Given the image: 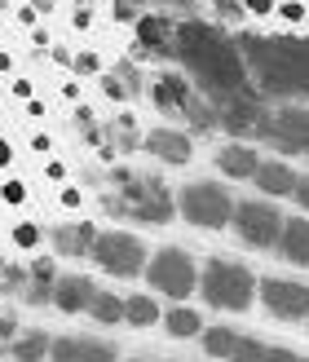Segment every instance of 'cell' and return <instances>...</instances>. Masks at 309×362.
I'll return each mask as SVG.
<instances>
[{"instance_id": "obj_1", "label": "cell", "mask_w": 309, "mask_h": 362, "mask_svg": "<svg viewBox=\"0 0 309 362\" xmlns=\"http://www.w3.org/2000/svg\"><path fill=\"white\" fill-rule=\"evenodd\" d=\"M177 45H181V53H186L190 71H194V76L204 80L208 88H230L234 98H239V93H247L243 58H239V53H234V49L221 40V35L212 31V27H199V23L181 27Z\"/></svg>"}, {"instance_id": "obj_2", "label": "cell", "mask_w": 309, "mask_h": 362, "mask_svg": "<svg viewBox=\"0 0 309 362\" xmlns=\"http://www.w3.org/2000/svg\"><path fill=\"white\" fill-rule=\"evenodd\" d=\"M115 181L124 186L119 199H106V208L115 212H133L137 221H168L173 216V194L163 181L155 177H129V173H115Z\"/></svg>"}, {"instance_id": "obj_3", "label": "cell", "mask_w": 309, "mask_h": 362, "mask_svg": "<svg viewBox=\"0 0 309 362\" xmlns=\"http://www.w3.org/2000/svg\"><path fill=\"white\" fill-rule=\"evenodd\" d=\"M199 287H204V296L208 305H216V310H247L252 305V274L243 265H234V261H212L204 269V279H199Z\"/></svg>"}, {"instance_id": "obj_4", "label": "cell", "mask_w": 309, "mask_h": 362, "mask_svg": "<svg viewBox=\"0 0 309 362\" xmlns=\"http://www.w3.org/2000/svg\"><path fill=\"white\" fill-rule=\"evenodd\" d=\"M181 216L190 226H204V230H221L226 221H234V204L221 186L212 181H194V186L181 190Z\"/></svg>"}, {"instance_id": "obj_5", "label": "cell", "mask_w": 309, "mask_h": 362, "mask_svg": "<svg viewBox=\"0 0 309 362\" xmlns=\"http://www.w3.org/2000/svg\"><path fill=\"white\" fill-rule=\"evenodd\" d=\"M146 279H151V287H155V292H163V296H177V300H186V296L194 292V287H199L194 261H190L181 247H163V252H155V257H151V265H146Z\"/></svg>"}, {"instance_id": "obj_6", "label": "cell", "mask_w": 309, "mask_h": 362, "mask_svg": "<svg viewBox=\"0 0 309 362\" xmlns=\"http://www.w3.org/2000/svg\"><path fill=\"white\" fill-rule=\"evenodd\" d=\"M93 261L106 269V274L133 279V274L146 269V247H141L133 234H124V230H106V234H98V243H93Z\"/></svg>"}, {"instance_id": "obj_7", "label": "cell", "mask_w": 309, "mask_h": 362, "mask_svg": "<svg viewBox=\"0 0 309 362\" xmlns=\"http://www.w3.org/2000/svg\"><path fill=\"white\" fill-rule=\"evenodd\" d=\"M234 230L252 247H274L279 234H283V216L269 204H239L234 208Z\"/></svg>"}, {"instance_id": "obj_8", "label": "cell", "mask_w": 309, "mask_h": 362, "mask_svg": "<svg viewBox=\"0 0 309 362\" xmlns=\"http://www.w3.org/2000/svg\"><path fill=\"white\" fill-rule=\"evenodd\" d=\"M261 300H265V310L274 318H287V322H296V318L309 314V287H301V283L265 279L261 283Z\"/></svg>"}, {"instance_id": "obj_9", "label": "cell", "mask_w": 309, "mask_h": 362, "mask_svg": "<svg viewBox=\"0 0 309 362\" xmlns=\"http://www.w3.org/2000/svg\"><path fill=\"white\" fill-rule=\"evenodd\" d=\"M261 133L283 151H309V111H296L287 106L274 119H261Z\"/></svg>"}, {"instance_id": "obj_10", "label": "cell", "mask_w": 309, "mask_h": 362, "mask_svg": "<svg viewBox=\"0 0 309 362\" xmlns=\"http://www.w3.org/2000/svg\"><path fill=\"white\" fill-rule=\"evenodd\" d=\"M146 151L155 159H163V164H186L190 159V137L181 129H155V133H146Z\"/></svg>"}, {"instance_id": "obj_11", "label": "cell", "mask_w": 309, "mask_h": 362, "mask_svg": "<svg viewBox=\"0 0 309 362\" xmlns=\"http://www.w3.org/2000/svg\"><path fill=\"white\" fill-rule=\"evenodd\" d=\"M93 296H98V287L88 283V279H80V274L58 279V287H53V305H58L62 314H80V310H88V305H93Z\"/></svg>"}, {"instance_id": "obj_12", "label": "cell", "mask_w": 309, "mask_h": 362, "mask_svg": "<svg viewBox=\"0 0 309 362\" xmlns=\"http://www.w3.org/2000/svg\"><path fill=\"white\" fill-rule=\"evenodd\" d=\"M98 243V230L88 221H76V226H58L53 230V247L62 252V257H84V252H93Z\"/></svg>"}, {"instance_id": "obj_13", "label": "cell", "mask_w": 309, "mask_h": 362, "mask_svg": "<svg viewBox=\"0 0 309 362\" xmlns=\"http://www.w3.org/2000/svg\"><path fill=\"white\" fill-rule=\"evenodd\" d=\"M216 168H221L226 177H257L261 159H257V151H252V146H239V141H230V146L216 151Z\"/></svg>"}, {"instance_id": "obj_14", "label": "cell", "mask_w": 309, "mask_h": 362, "mask_svg": "<svg viewBox=\"0 0 309 362\" xmlns=\"http://www.w3.org/2000/svg\"><path fill=\"white\" fill-rule=\"evenodd\" d=\"M155 102H159L168 115H186L194 98H190V88L181 84L177 76H159V80H155Z\"/></svg>"}, {"instance_id": "obj_15", "label": "cell", "mask_w": 309, "mask_h": 362, "mask_svg": "<svg viewBox=\"0 0 309 362\" xmlns=\"http://www.w3.org/2000/svg\"><path fill=\"white\" fill-rule=\"evenodd\" d=\"M279 252L296 265H309V221H283Z\"/></svg>"}, {"instance_id": "obj_16", "label": "cell", "mask_w": 309, "mask_h": 362, "mask_svg": "<svg viewBox=\"0 0 309 362\" xmlns=\"http://www.w3.org/2000/svg\"><path fill=\"white\" fill-rule=\"evenodd\" d=\"M257 186H261L265 194H296L301 177L287 168V164H261V168H257Z\"/></svg>"}, {"instance_id": "obj_17", "label": "cell", "mask_w": 309, "mask_h": 362, "mask_svg": "<svg viewBox=\"0 0 309 362\" xmlns=\"http://www.w3.org/2000/svg\"><path fill=\"white\" fill-rule=\"evenodd\" d=\"M53 287H58V279H53V261H35L31 265V287H27V300H53Z\"/></svg>"}, {"instance_id": "obj_18", "label": "cell", "mask_w": 309, "mask_h": 362, "mask_svg": "<svg viewBox=\"0 0 309 362\" xmlns=\"http://www.w3.org/2000/svg\"><path fill=\"white\" fill-rule=\"evenodd\" d=\"M49 345H53V340L45 336V332H27V336H18L13 340V358L18 362H40V358H49Z\"/></svg>"}, {"instance_id": "obj_19", "label": "cell", "mask_w": 309, "mask_h": 362, "mask_svg": "<svg viewBox=\"0 0 309 362\" xmlns=\"http://www.w3.org/2000/svg\"><path fill=\"white\" fill-rule=\"evenodd\" d=\"M159 318V305L151 296H124V322H133V327H151Z\"/></svg>"}, {"instance_id": "obj_20", "label": "cell", "mask_w": 309, "mask_h": 362, "mask_svg": "<svg viewBox=\"0 0 309 362\" xmlns=\"http://www.w3.org/2000/svg\"><path fill=\"white\" fill-rule=\"evenodd\" d=\"M163 327H168L173 336L186 340V336H199V332H204V322H199V314H194V310H181V305H177V310L163 318Z\"/></svg>"}, {"instance_id": "obj_21", "label": "cell", "mask_w": 309, "mask_h": 362, "mask_svg": "<svg viewBox=\"0 0 309 362\" xmlns=\"http://www.w3.org/2000/svg\"><path fill=\"white\" fill-rule=\"evenodd\" d=\"M88 314L98 322H119L124 318V296H111V292H98L93 305H88Z\"/></svg>"}, {"instance_id": "obj_22", "label": "cell", "mask_w": 309, "mask_h": 362, "mask_svg": "<svg viewBox=\"0 0 309 362\" xmlns=\"http://www.w3.org/2000/svg\"><path fill=\"white\" fill-rule=\"evenodd\" d=\"M234 340H239V332H230V327H212V332H204V349H208L212 358H230Z\"/></svg>"}, {"instance_id": "obj_23", "label": "cell", "mask_w": 309, "mask_h": 362, "mask_svg": "<svg viewBox=\"0 0 309 362\" xmlns=\"http://www.w3.org/2000/svg\"><path fill=\"white\" fill-rule=\"evenodd\" d=\"M137 35H141V45L163 49V45H168V23H163V18H141V23H137Z\"/></svg>"}, {"instance_id": "obj_24", "label": "cell", "mask_w": 309, "mask_h": 362, "mask_svg": "<svg viewBox=\"0 0 309 362\" xmlns=\"http://www.w3.org/2000/svg\"><path fill=\"white\" fill-rule=\"evenodd\" d=\"M265 349L261 340H252V336H239L234 340V349H230V362H265Z\"/></svg>"}, {"instance_id": "obj_25", "label": "cell", "mask_w": 309, "mask_h": 362, "mask_svg": "<svg viewBox=\"0 0 309 362\" xmlns=\"http://www.w3.org/2000/svg\"><path fill=\"white\" fill-rule=\"evenodd\" d=\"M80 362H115V349L102 340H80Z\"/></svg>"}, {"instance_id": "obj_26", "label": "cell", "mask_w": 309, "mask_h": 362, "mask_svg": "<svg viewBox=\"0 0 309 362\" xmlns=\"http://www.w3.org/2000/svg\"><path fill=\"white\" fill-rule=\"evenodd\" d=\"M49 358L53 362H80V340H53V345H49Z\"/></svg>"}, {"instance_id": "obj_27", "label": "cell", "mask_w": 309, "mask_h": 362, "mask_svg": "<svg viewBox=\"0 0 309 362\" xmlns=\"http://www.w3.org/2000/svg\"><path fill=\"white\" fill-rule=\"evenodd\" d=\"M0 199H5V204H27V186H23V181H5V186H0Z\"/></svg>"}, {"instance_id": "obj_28", "label": "cell", "mask_w": 309, "mask_h": 362, "mask_svg": "<svg viewBox=\"0 0 309 362\" xmlns=\"http://www.w3.org/2000/svg\"><path fill=\"white\" fill-rule=\"evenodd\" d=\"M279 18H287V23H305L309 9L301 5V0H283V5H279Z\"/></svg>"}, {"instance_id": "obj_29", "label": "cell", "mask_w": 309, "mask_h": 362, "mask_svg": "<svg viewBox=\"0 0 309 362\" xmlns=\"http://www.w3.org/2000/svg\"><path fill=\"white\" fill-rule=\"evenodd\" d=\"M13 239L23 247H35V243H40V230H35L31 221H23V226H13Z\"/></svg>"}, {"instance_id": "obj_30", "label": "cell", "mask_w": 309, "mask_h": 362, "mask_svg": "<svg viewBox=\"0 0 309 362\" xmlns=\"http://www.w3.org/2000/svg\"><path fill=\"white\" fill-rule=\"evenodd\" d=\"M71 66L84 71V76H98V71H102V58H98V53H80V58L71 62Z\"/></svg>"}, {"instance_id": "obj_31", "label": "cell", "mask_w": 309, "mask_h": 362, "mask_svg": "<svg viewBox=\"0 0 309 362\" xmlns=\"http://www.w3.org/2000/svg\"><path fill=\"white\" fill-rule=\"evenodd\" d=\"M243 9H247L252 18H265V13H274L279 5H274V0H243Z\"/></svg>"}, {"instance_id": "obj_32", "label": "cell", "mask_w": 309, "mask_h": 362, "mask_svg": "<svg viewBox=\"0 0 309 362\" xmlns=\"http://www.w3.org/2000/svg\"><path fill=\"white\" fill-rule=\"evenodd\" d=\"M71 23H76L80 31H84V27H93V5H88V0H80V5H76V18H71Z\"/></svg>"}, {"instance_id": "obj_33", "label": "cell", "mask_w": 309, "mask_h": 362, "mask_svg": "<svg viewBox=\"0 0 309 362\" xmlns=\"http://www.w3.org/2000/svg\"><path fill=\"white\" fill-rule=\"evenodd\" d=\"M9 93H13V98H23V102H31V98H35V84H31V80H23V76H18V80L9 84Z\"/></svg>"}, {"instance_id": "obj_34", "label": "cell", "mask_w": 309, "mask_h": 362, "mask_svg": "<svg viewBox=\"0 0 309 362\" xmlns=\"http://www.w3.org/2000/svg\"><path fill=\"white\" fill-rule=\"evenodd\" d=\"M0 279H5V287H23V269H13V265H0Z\"/></svg>"}, {"instance_id": "obj_35", "label": "cell", "mask_w": 309, "mask_h": 362, "mask_svg": "<svg viewBox=\"0 0 309 362\" xmlns=\"http://www.w3.org/2000/svg\"><path fill=\"white\" fill-rule=\"evenodd\" d=\"M102 93H106V102H124V88H119V80H102Z\"/></svg>"}, {"instance_id": "obj_36", "label": "cell", "mask_w": 309, "mask_h": 362, "mask_svg": "<svg viewBox=\"0 0 309 362\" xmlns=\"http://www.w3.org/2000/svg\"><path fill=\"white\" fill-rule=\"evenodd\" d=\"M265 362H301L296 354H287V349H274V345H269L265 349Z\"/></svg>"}, {"instance_id": "obj_37", "label": "cell", "mask_w": 309, "mask_h": 362, "mask_svg": "<svg viewBox=\"0 0 309 362\" xmlns=\"http://www.w3.org/2000/svg\"><path fill=\"white\" fill-rule=\"evenodd\" d=\"M18 23H23V27H35V5H18Z\"/></svg>"}, {"instance_id": "obj_38", "label": "cell", "mask_w": 309, "mask_h": 362, "mask_svg": "<svg viewBox=\"0 0 309 362\" xmlns=\"http://www.w3.org/2000/svg\"><path fill=\"white\" fill-rule=\"evenodd\" d=\"M13 164V146H9V141H0V168H9Z\"/></svg>"}, {"instance_id": "obj_39", "label": "cell", "mask_w": 309, "mask_h": 362, "mask_svg": "<svg viewBox=\"0 0 309 362\" xmlns=\"http://www.w3.org/2000/svg\"><path fill=\"white\" fill-rule=\"evenodd\" d=\"M296 199H301V208H309V177H301V186H296Z\"/></svg>"}, {"instance_id": "obj_40", "label": "cell", "mask_w": 309, "mask_h": 362, "mask_svg": "<svg viewBox=\"0 0 309 362\" xmlns=\"http://www.w3.org/2000/svg\"><path fill=\"white\" fill-rule=\"evenodd\" d=\"M31 151H35V155L49 151V137H45V133H31Z\"/></svg>"}, {"instance_id": "obj_41", "label": "cell", "mask_w": 309, "mask_h": 362, "mask_svg": "<svg viewBox=\"0 0 309 362\" xmlns=\"http://www.w3.org/2000/svg\"><path fill=\"white\" fill-rule=\"evenodd\" d=\"M62 208H80V190H62Z\"/></svg>"}, {"instance_id": "obj_42", "label": "cell", "mask_w": 309, "mask_h": 362, "mask_svg": "<svg viewBox=\"0 0 309 362\" xmlns=\"http://www.w3.org/2000/svg\"><path fill=\"white\" fill-rule=\"evenodd\" d=\"M62 98H66V102H76V98H80V84H76V80L62 84Z\"/></svg>"}, {"instance_id": "obj_43", "label": "cell", "mask_w": 309, "mask_h": 362, "mask_svg": "<svg viewBox=\"0 0 309 362\" xmlns=\"http://www.w3.org/2000/svg\"><path fill=\"white\" fill-rule=\"evenodd\" d=\"M5 336H13V318H9V314H0V340H5Z\"/></svg>"}, {"instance_id": "obj_44", "label": "cell", "mask_w": 309, "mask_h": 362, "mask_svg": "<svg viewBox=\"0 0 309 362\" xmlns=\"http://www.w3.org/2000/svg\"><path fill=\"white\" fill-rule=\"evenodd\" d=\"M31 40L45 49V45H49V31H45V27H31Z\"/></svg>"}, {"instance_id": "obj_45", "label": "cell", "mask_w": 309, "mask_h": 362, "mask_svg": "<svg viewBox=\"0 0 309 362\" xmlns=\"http://www.w3.org/2000/svg\"><path fill=\"white\" fill-rule=\"evenodd\" d=\"M45 173H49V177H53V181H62V177H66V168H62V164H58V159H53V164H49V168H45Z\"/></svg>"}, {"instance_id": "obj_46", "label": "cell", "mask_w": 309, "mask_h": 362, "mask_svg": "<svg viewBox=\"0 0 309 362\" xmlns=\"http://www.w3.org/2000/svg\"><path fill=\"white\" fill-rule=\"evenodd\" d=\"M0 76H13V58H9V53H0Z\"/></svg>"}, {"instance_id": "obj_47", "label": "cell", "mask_w": 309, "mask_h": 362, "mask_svg": "<svg viewBox=\"0 0 309 362\" xmlns=\"http://www.w3.org/2000/svg\"><path fill=\"white\" fill-rule=\"evenodd\" d=\"M0 292H5V283H0Z\"/></svg>"}, {"instance_id": "obj_48", "label": "cell", "mask_w": 309, "mask_h": 362, "mask_svg": "<svg viewBox=\"0 0 309 362\" xmlns=\"http://www.w3.org/2000/svg\"><path fill=\"white\" fill-rule=\"evenodd\" d=\"M305 362H309V358H305Z\"/></svg>"}]
</instances>
